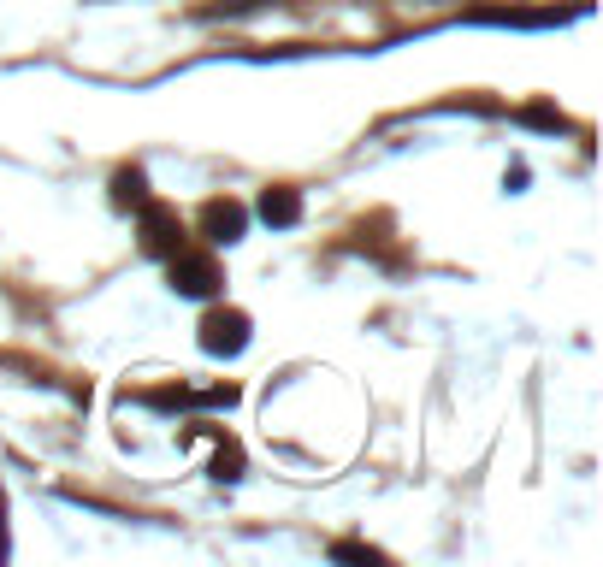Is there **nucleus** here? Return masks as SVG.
<instances>
[{
    "label": "nucleus",
    "instance_id": "f257e3e1",
    "mask_svg": "<svg viewBox=\"0 0 603 567\" xmlns=\"http://www.w3.org/2000/svg\"><path fill=\"white\" fill-rule=\"evenodd\" d=\"M201 349H207V355H243V349H249V314L213 308V314L201 319Z\"/></svg>",
    "mask_w": 603,
    "mask_h": 567
},
{
    "label": "nucleus",
    "instance_id": "f03ea898",
    "mask_svg": "<svg viewBox=\"0 0 603 567\" xmlns=\"http://www.w3.org/2000/svg\"><path fill=\"white\" fill-rule=\"evenodd\" d=\"M172 290H178V296H213V290H219V266H213L207 254L172 249Z\"/></svg>",
    "mask_w": 603,
    "mask_h": 567
},
{
    "label": "nucleus",
    "instance_id": "7ed1b4c3",
    "mask_svg": "<svg viewBox=\"0 0 603 567\" xmlns=\"http://www.w3.org/2000/svg\"><path fill=\"white\" fill-rule=\"evenodd\" d=\"M201 225H207L213 243H237V237H243V207H237V201H207Z\"/></svg>",
    "mask_w": 603,
    "mask_h": 567
},
{
    "label": "nucleus",
    "instance_id": "20e7f679",
    "mask_svg": "<svg viewBox=\"0 0 603 567\" xmlns=\"http://www.w3.org/2000/svg\"><path fill=\"white\" fill-rule=\"evenodd\" d=\"M574 12H473L468 24H515V30H538V24H568Z\"/></svg>",
    "mask_w": 603,
    "mask_h": 567
},
{
    "label": "nucleus",
    "instance_id": "39448f33",
    "mask_svg": "<svg viewBox=\"0 0 603 567\" xmlns=\"http://www.w3.org/2000/svg\"><path fill=\"white\" fill-rule=\"evenodd\" d=\"M261 219H267V225H296V219H302L296 189H267V195H261Z\"/></svg>",
    "mask_w": 603,
    "mask_h": 567
},
{
    "label": "nucleus",
    "instance_id": "423d86ee",
    "mask_svg": "<svg viewBox=\"0 0 603 567\" xmlns=\"http://www.w3.org/2000/svg\"><path fill=\"white\" fill-rule=\"evenodd\" d=\"M142 231H148V249H160V254L178 249V225H172L160 207H148V213H142Z\"/></svg>",
    "mask_w": 603,
    "mask_h": 567
},
{
    "label": "nucleus",
    "instance_id": "0eeeda50",
    "mask_svg": "<svg viewBox=\"0 0 603 567\" xmlns=\"http://www.w3.org/2000/svg\"><path fill=\"white\" fill-rule=\"evenodd\" d=\"M119 201H142V178H136V172L119 178Z\"/></svg>",
    "mask_w": 603,
    "mask_h": 567
}]
</instances>
